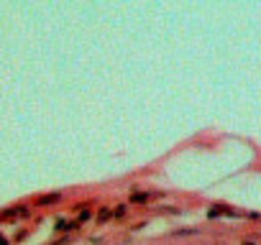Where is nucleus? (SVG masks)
I'll return each mask as SVG.
<instances>
[{
	"instance_id": "nucleus-1",
	"label": "nucleus",
	"mask_w": 261,
	"mask_h": 245,
	"mask_svg": "<svg viewBox=\"0 0 261 245\" xmlns=\"http://www.w3.org/2000/svg\"><path fill=\"white\" fill-rule=\"evenodd\" d=\"M54 202H62V194H41L39 197V204H54Z\"/></svg>"
},
{
	"instance_id": "nucleus-2",
	"label": "nucleus",
	"mask_w": 261,
	"mask_h": 245,
	"mask_svg": "<svg viewBox=\"0 0 261 245\" xmlns=\"http://www.w3.org/2000/svg\"><path fill=\"white\" fill-rule=\"evenodd\" d=\"M16 215H26V207H11V209H6L3 212V220H11V217H16Z\"/></svg>"
}]
</instances>
